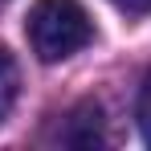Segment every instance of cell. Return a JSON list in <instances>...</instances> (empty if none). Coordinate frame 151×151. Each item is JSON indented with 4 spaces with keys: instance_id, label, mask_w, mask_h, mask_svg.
Segmentation results:
<instances>
[{
    "instance_id": "6",
    "label": "cell",
    "mask_w": 151,
    "mask_h": 151,
    "mask_svg": "<svg viewBox=\"0 0 151 151\" xmlns=\"http://www.w3.org/2000/svg\"><path fill=\"white\" fill-rule=\"evenodd\" d=\"M0 4H4V0H0Z\"/></svg>"
},
{
    "instance_id": "5",
    "label": "cell",
    "mask_w": 151,
    "mask_h": 151,
    "mask_svg": "<svg viewBox=\"0 0 151 151\" xmlns=\"http://www.w3.org/2000/svg\"><path fill=\"white\" fill-rule=\"evenodd\" d=\"M119 12H127V17H147L151 12V0H110Z\"/></svg>"
},
{
    "instance_id": "1",
    "label": "cell",
    "mask_w": 151,
    "mask_h": 151,
    "mask_svg": "<svg viewBox=\"0 0 151 151\" xmlns=\"http://www.w3.org/2000/svg\"><path fill=\"white\" fill-rule=\"evenodd\" d=\"M25 33L41 61H65V57H74L78 49L90 45L94 25H90V17L78 0H37L29 8Z\"/></svg>"
},
{
    "instance_id": "4",
    "label": "cell",
    "mask_w": 151,
    "mask_h": 151,
    "mask_svg": "<svg viewBox=\"0 0 151 151\" xmlns=\"http://www.w3.org/2000/svg\"><path fill=\"white\" fill-rule=\"evenodd\" d=\"M135 119H139V131H143V139L151 143V74L143 78V86H139V102H135Z\"/></svg>"
},
{
    "instance_id": "3",
    "label": "cell",
    "mask_w": 151,
    "mask_h": 151,
    "mask_svg": "<svg viewBox=\"0 0 151 151\" xmlns=\"http://www.w3.org/2000/svg\"><path fill=\"white\" fill-rule=\"evenodd\" d=\"M17 94H21V70H17L12 53L0 49V123H4L8 110L17 106Z\"/></svg>"
},
{
    "instance_id": "2",
    "label": "cell",
    "mask_w": 151,
    "mask_h": 151,
    "mask_svg": "<svg viewBox=\"0 0 151 151\" xmlns=\"http://www.w3.org/2000/svg\"><path fill=\"white\" fill-rule=\"evenodd\" d=\"M65 143H78V147H94V143H102V106H98V102H82L74 114H70Z\"/></svg>"
}]
</instances>
